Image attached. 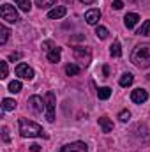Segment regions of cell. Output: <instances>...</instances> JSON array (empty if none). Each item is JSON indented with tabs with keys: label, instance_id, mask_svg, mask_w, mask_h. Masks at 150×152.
<instances>
[{
	"label": "cell",
	"instance_id": "603a6c76",
	"mask_svg": "<svg viewBox=\"0 0 150 152\" xmlns=\"http://www.w3.org/2000/svg\"><path fill=\"white\" fill-rule=\"evenodd\" d=\"M79 71H81V67H79V66H76V64H67V66H66V73H67L69 76L79 75Z\"/></svg>",
	"mask_w": 150,
	"mask_h": 152
},
{
	"label": "cell",
	"instance_id": "8992f818",
	"mask_svg": "<svg viewBox=\"0 0 150 152\" xmlns=\"http://www.w3.org/2000/svg\"><path fill=\"white\" fill-rule=\"evenodd\" d=\"M14 73H16V76L23 78V80H28V81H30V80H34V76H36V75H34V69H32L28 64H23V62L16 66Z\"/></svg>",
	"mask_w": 150,
	"mask_h": 152
},
{
	"label": "cell",
	"instance_id": "1f68e13d",
	"mask_svg": "<svg viewBox=\"0 0 150 152\" xmlns=\"http://www.w3.org/2000/svg\"><path fill=\"white\" fill-rule=\"evenodd\" d=\"M30 151H32V152H39V151H41V147H39L37 143H32V145H30Z\"/></svg>",
	"mask_w": 150,
	"mask_h": 152
},
{
	"label": "cell",
	"instance_id": "d6986e66",
	"mask_svg": "<svg viewBox=\"0 0 150 152\" xmlns=\"http://www.w3.org/2000/svg\"><path fill=\"white\" fill-rule=\"evenodd\" d=\"M138 36H145V37H150V21H145L140 28H138V32H136Z\"/></svg>",
	"mask_w": 150,
	"mask_h": 152
},
{
	"label": "cell",
	"instance_id": "ffe728a7",
	"mask_svg": "<svg viewBox=\"0 0 150 152\" xmlns=\"http://www.w3.org/2000/svg\"><path fill=\"white\" fill-rule=\"evenodd\" d=\"M9 28L5 27V25H0V44H5L7 42V39H9Z\"/></svg>",
	"mask_w": 150,
	"mask_h": 152
},
{
	"label": "cell",
	"instance_id": "e575fe53",
	"mask_svg": "<svg viewBox=\"0 0 150 152\" xmlns=\"http://www.w3.org/2000/svg\"><path fill=\"white\" fill-rule=\"evenodd\" d=\"M83 36H74V37H71V41H81Z\"/></svg>",
	"mask_w": 150,
	"mask_h": 152
},
{
	"label": "cell",
	"instance_id": "3957f363",
	"mask_svg": "<svg viewBox=\"0 0 150 152\" xmlns=\"http://www.w3.org/2000/svg\"><path fill=\"white\" fill-rule=\"evenodd\" d=\"M0 16H2V20L7 21V23H18V20H20L18 11H16L14 5H11V4H2V7H0Z\"/></svg>",
	"mask_w": 150,
	"mask_h": 152
},
{
	"label": "cell",
	"instance_id": "d6a6232c",
	"mask_svg": "<svg viewBox=\"0 0 150 152\" xmlns=\"http://www.w3.org/2000/svg\"><path fill=\"white\" fill-rule=\"evenodd\" d=\"M79 2H81V4H85V5H90V4H94L95 0H79Z\"/></svg>",
	"mask_w": 150,
	"mask_h": 152
},
{
	"label": "cell",
	"instance_id": "5b68a950",
	"mask_svg": "<svg viewBox=\"0 0 150 152\" xmlns=\"http://www.w3.org/2000/svg\"><path fill=\"white\" fill-rule=\"evenodd\" d=\"M73 55H74V58L81 64V66H88L90 60H92V53H90V50L85 48V46H76L74 50H73Z\"/></svg>",
	"mask_w": 150,
	"mask_h": 152
},
{
	"label": "cell",
	"instance_id": "f546056e",
	"mask_svg": "<svg viewBox=\"0 0 150 152\" xmlns=\"http://www.w3.org/2000/svg\"><path fill=\"white\" fill-rule=\"evenodd\" d=\"M111 7L113 9H117V11H120V9L124 7V2H122V0H115V2L111 4Z\"/></svg>",
	"mask_w": 150,
	"mask_h": 152
},
{
	"label": "cell",
	"instance_id": "4316f807",
	"mask_svg": "<svg viewBox=\"0 0 150 152\" xmlns=\"http://www.w3.org/2000/svg\"><path fill=\"white\" fill-rule=\"evenodd\" d=\"M2 140H4L5 143H9V142H11V136H9V129H7L5 126L2 127Z\"/></svg>",
	"mask_w": 150,
	"mask_h": 152
},
{
	"label": "cell",
	"instance_id": "ac0fdd59",
	"mask_svg": "<svg viewBox=\"0 0 150 152\" xmlns=\"http://www.w3.org/2000/svg\"><path fill=\"white\" fill-rule=\"evenodd\" d=\"M14 2H16V5H18L23 12H30V9H32L30 0H14Z\"/></svg>",
	"mask_w": 150,
	"mask_h": 152
},
{
	"label": "cell",
	"instance_id": "cb8c5ba5",
	"mask_svg": "<svg viewBox=\"0 0 150 152\" xmlns=\"http://www.w3.org/2000/svg\"><path fill=\"white\" fill-rule=\"evenodd\" d=\"M108 34H110V32H108V28H106V27H103V25H99V27L95 28V36H97L99 39H106V37H108Z\"/></svg>",
	"mask_w": 150,
	"mask_h": 152
},
{
	"label": "cell",
	"instance_id": "8fae6325",
	"mask_svg": "<svg viewBox=\"0 0 150 152\" xmlns=\"http://www.w3.org/2000/svg\"><path fill=\"white\" fill-rule=\"evenodd\" d=\"M85 20L88 25H97V21L101 20V11L99 9H88L85 14Z\"/></svg>",
	"mask_w": 150,
	"mask_h": 152
},
{
	"label": "cell",
	"instance_id": "f1b7e54d",
	"mask_svg": "<svg viewBox=\"0 0 150 152\" xmlns=\"http://www.w3.org/2000/svg\"><path fill=\"white\" fill-rule=\"evenodd\" d=\"M42 50L51 51V50H53V42H51V41H44V42H42Z\"/></svg>",
	"mask_w": 150,
	"mask_h": 152
},
{
	"label": "cell",
	"instance_id": "7402d4cb",
	"mask_svg": "<svg viewBox=\"0 0 150 152\" xmlns=\"http://www.w3.org/2000/svg\"><path fill=\"white\" fill-rule=\"evenodd\" d=\"M110 53H111L113 57H120L122 55V46H120L118 41H115L111 46H110Z\"/></svg>",
	"mask_w": 150,
	"mask_h": 152
},
{
	"label": "cell",
	"instance_id": "44dd1931",
	"mask_svg": "<svg viewBox=\"0 0 150 152\" xmlns=\"http://www.w3.org/2000/svg\"><path fill=\"white\" fill-rule=\"evenodd\" d=\"M21 88H23V85H21V81H18V80H14V81L9 83V92H12V94L21 92Z\"/></svg>",
	"mask_w": 150,
	"mask_h": 152
},
{
	"label": "cell",
	"instance_id": "52a82bcc",
	"mask_svg": "<svg viewBox=\"0 0 150 152\" xmlns=\"http://www.w3.org/2000/svg\"><path fill=\"white\" fill-rule=\"evenodd\" d=\"M58 152H88V147L83 142H73V143L64 145Z\"/></svg>",
	"mask_w": 150,
	"mask_h": 152
},
{
	"label": "cell",
	"instance_id": "277c9868",
	"mask_svg": "<svg viewBox=\"0 0 150 152\" xmlns=\"http://www.w3.org/2000/svg\"><path fill=\"white\" fill-rule=\"evenodd\" d=\"M44 104H46V120L48 122H53L55 120V104H57V99H55V94L53 92H46Z\"/></svg>",
	"mask_w": 150,
	"mask_h": 152
},
{
	"label": "cell",
	"instance_id": "7a4b0ae2",
	"mask_svg": "<svg viewBox=\"0 0 150 152\" xmlns=\"http://www.w3.org/2000/svg\"><path fill=\"white\" fill-rule=\"evenodd\" d=\"M20 133L23 138H48L44 129L28 118H20Z\"/></svg>",
	"mask_w": 150,
	"mask_h": 152
},
{
	"label": "cell",
	"instance_id": "30bf717a",
	"mask_svg": "<svg viewBox=\"0 0 150 152\" xmlns=\"http://www.w3.org/2000/svg\"><path fill=\"white\" fill-rule=\"evenodd\" d=\"M67 14V7L66 5H58V7H53L48 11V18L50 20H60Z\"/></svg>",
	"mask_w": 150,
	"mask_h": 152
},
{
	"label": "cell",
	"instance_id": "2e32d148",
	"mask_svg": "<svg viewBox=\"0 0 150 152\" xmlns=\"http://www.w3.org/2000/svg\"><path fill=\"white\" fill-rule=\"evenodd\" d=\"M133 81H134V76L131 75V73H124V75L120 76V80H118L120 87H129V85H133Z\"/></svg>",
	"mask_w": 150,
	"mask_h": 152
},
{
	"label": "cell",
	"instance_id": "83f0119b",
	"mask_svg": "<svg viewBox=\"0 0 150 152\" xmlns=\"http://www.w3.org/2000/svg\"><path fill=\"white\" fill-rule=\"evenodd\" d=\"M118 118H120L122 122H127V120L131 118V112H127V110H124V112H120V115H118Z\"/></svg>",
	"mask_w": 150,
	"mask_h": 152
},
{
	"label": "cell",
	"instance_id": "5bb4252c",
	"mask_svg": "<svg viewBox=\"0 0 150 152\" xmlns=\"http://www.w3.org/2000/svg\"><path fill=\"white\" fill-rule=\"evenodd\" d=\"M60 57H62V50L60 48H53L51 51H48V60L53 62V64L60 62Z\"/></svg>",
	"mask_w": 150,
	"mask_h": 152
},
{
	"label": "cell",
	"instance_id": "ba28073f",
	"mask_svg": "<svg viewBox=\"0 0 150 152\" xmlns=\"http://www.w3.org/2000/svg\"><path fill=\"white\" fill-rule=\"evenodd\" d=\"M28 104H30V108H32L34 113H42V110L46 108L42 97H39V96H30L28 97Z\"/></svg>",
	"mask_w": 150,
	"mask_h": 152
},
{
	"label": "cell",
	"instance_id": "9a60e30c",
	"mask_svg": "<svg viewBox=\"0 0 150 152\" xmlns=\"http://www.w3.org/2000/svg\"><path fill=\"white\" fill-rule=\"evenodd\" d=\"M16 101L14 99H9V97H5V99H2V110L4 112H12L14 108H16Z\"/></svg>",
	"mask_w": 150,
	"mask_h": 152
},
{
	"label": "cell",
	"instance_id": "e0dca14e",
	"mask_svg": "<svg viewBox=\"0 0 150 152\" xmlns=\"http://www.w3.org/2000/svg\"><path fill=\"white\" fill-rule=\"evenodd\" d=\"M97 96H99V99L106 101V99H110V96H111V88H110V87H101V88L97 90Z\"/></svg>",
	"mask_w": 150,
	"mask_h": 152
},
{
	"label": "cell",
	"instance_id": "7c38bea8",
	"mask_svg": "<svg viewBox=\"0 0 150 152\" xmlns=\"http://www.w3.org/2000/svg\"><path fill=\"white\" fill-rule=\"evenodd\" d=\"M138 21H140V16H138L136 12H127L125 18H124V25H125L127 28H133Z\"/></svg>",
	"mask_w": 150,
	"mask_h": 152
},
{
	"label": "cell",
	"instance_id": "484cf974",
	"mask_svg": "<svg viewBox=\"0 0 150 152\" xmlns=\"http://www.w3.org/2000/svg\"><path fill=\"white\" fill-rule=\"evenodd\" d=\"M0 78H7V62L5 60H0Z\"/></svg>",
	"mask_w": 150,
	"mask_h": 152
},
{
	"label": "cell",
	"instance_id": "4fadbf2b",
	"mask_svg": "<svg viewBox=\"0 0 150 152\" xmlns=\"http://www.w3.org/2000/svg\"><path fill=\"white\" fill-rule=\"evenodd\" d=\"M99 126H101L103 133H110V131H113V122L108 118V117H101V118H99Z\"/></svg>",
	"mask_w": 150,
	"mask_h": 152
},
{
	"label": "cell",
	"instance_id": "9c48e42d",
	"mask_svg": "<svg viewBox=\"0 0 150 152\" xmlns=\"http://www.w3.org/2000/svg\"><path fill=\"white\" fill-rule=\"evenodd\" d=\"M147 99H149V92H147L145 88H134V90L131 92V101L136 103V104H141V103H145Z\"/></svg>",
	"mask_w": 150,
	"mask_h": 152
},
{
	"label": "cell",
	"instance_id": "d4e9b609",
	"mask_svg": "<svg viewBox=\"0 0 150 152\" xmlns=\"http://www.w3.org/2000/svg\"><path fill=\"white\" fill-rule=\"evenodd\" d=\"M36 4H37L41 9H48L50 5H53V4H55V0H36Z\"/></svg>",
	"mask_w": 150,
	"mask_h": 152
},
{
	"label": "cell",
	"instance_id": "4dcf8cb0",
	"mask_svg": "<svg viewBox=\"0 0 150 152\" xmlns=\"http://www.w3.org/2000/svg\"><path fill=\"white\" fill-rule=\"evenodd\" d=\"M20 58H21V53H11V57H9V60H12V62L20 60Z\"/></svg>",
	"mask_w": 150,
	"mask_h": 152
},
{
	"label": "cell",
	"instance_id": "6da1fadb",
	"mask_svg": "<svg viewBox=\"0 0 150 152\" xmlns=\"http://www.w3.org/2000/svg\"><path fill=\"white\" fill-rule=\"evenodd\" d=\"M131 62L140 69L150 67V42H141V44L134 46V50L131 53Z\"/></svg>",
	"mask_w": 150,
	"mask_h": 152
},
{
	"label": "cell",
	"instance_id": "836d02e7",
	"mask_svg": "<svg viewBox=\"0 0 150 152\" xmlns=\"http://www.w3.org/2000/svg\"><path fill=\"white\" fill-rule=\"evenodd\" d=\"M108 73H110V69H108V66H104V67H103V75L108 76Z\"/></svg>",
	"mask_w": 150,
	"mask_h": 152
}]
</instances>
